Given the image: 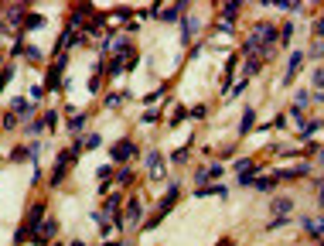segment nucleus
<instances>
[{
  "instance_id": "8fccbe9b",
  "label": "nucleus",
  "mask_w": 324,
  "mask_h": 246,
  "mask_svg": "<svg viewBox=\"0 0 324 246\" xmlns=\"http://www.w3.org/2000/svg\"><path fill=\"white\" fill-rule=\"evenodd\" d=\"M314 38H317V41H324V17H317V21H314Z\"/></svg>"
},
{
  "instance_id": "412c9836",
  "label": "nucleus",
  "mask_w": 324,
  "mask_h": 246,
  "mask_svg": "<svg viewBox=\"0 0 324 246\" xmlns=\"http://www.w3.org/2000/svg\"><path fill=\"white\" fill-rule=\"evenodd\" d=\"M86 123H89V116H86V113H72L68 130H72V134H82V130H86Z\"/></svg>"
},
{
  "instance_id": "a18cd8bd",
  "label": "nucleus",
  "mask_w": 324,
  "mask_h": 246,
  "mask_svg": "<svg viewBox=\"0 0 324 246\" xmlns=\"http://www.w3.org/2000/svg\"><path fill=\"white\" fill-rule=\"evenodd\" d=\"M242 55H256V41H253V34L242 41Z\"/></svg>"
},
{
  "instance_id": "9d476101",
  "label": "nucleus",
  "mask_w": 324,
  "mask_h": 246,
  "mask_svg": "<svg viewBox=\"0 0 324 246\" xmlns=\"http://www.w3.org/2000/svg\"><path fill=\"white\" fill-rule=\"evenodd\" d=\"M144 164H147V175H150V181H160L164 178V171H160V151H147V157H144Z\"/></svg>"
},
{
  "instance_id": "39448f33",
  "label": "nucleus",
  "mask_w": 324,
  "mask_h": 246,
  "mask_svg": "<svg viewBox=\"0 0 324 246\" xmlns=\"http://www.w3.org/2000/svg\"><path fill=\"white\" fill-rule=\"evenodd\" d=\"M55 236H58V219H51V215H48L45 223L38 226V233H34V239H31V243L45 246V243H51V239H55Z\"/></svg>"
},
{
  "instance_id": "f704fd0d",
  "label": "nucleus",
  "mask_w": 324,
  "mask_h": 246,
  "mask_svg": "<svg viewBox=\"0 0 324 246\" xmlns=\"http://www.w3.org/2000/svg\"><path fill=\"white\" fill-rule=\"evenodd\" d=\"M232 168H235V175H246V171H253V168H256V164H253L249 157H239V161H235Z\"/></svg>"
},
{
  "instance_id": "a878e982",
  "label": "nucleus",
  "mask_w": 324,
  "mask_h": 246,
  "mask_svg": "<svg viewBox=\"0 0 324 246\" xmlns=\"http://www.w3.org/2000/svg\"><path fill=\"white\" fill-rule=\"evenodd\" d=\"M256 171H259V168L246 171V175H239V178H235V185H239V188H253V185H256Z\"/></svg>"
},
{
  "instance_id": "c9c22d12",
  "label": "nucleus",
  "mask_w": 324,
  "mask_h": 246,
  "mask_svg": "<svg viewBox=\"0 0 324 246\" xmlns=\"http://www.w3.org/2000/svg\"><path fill=\"white\" fill-rule=\"evenodd\" d=\"M246 86H249V79H239L232 89H229V96H225V100H235V96H242V92H246Z\"/></svg>"
},
{
  "instance_id": "cd10ccee",
  "label": "nucleus",
  "mask_w": 324,
  "mask_h": 246,
  "mask_svg": "<svg viewBox=\"0 0 324 246\" xmlns=\"http://www.w3.org/2000/svg\"><path fill=\"white\" fill-rule=\"evenodd\" d=\"M102 24H106V14H99V11H92L89 24H86V31H92V34H96V31H99V28H102Z\"/></svg>"
},
{
  "instance_id": "20e7f679",
  "label": "nucleus",
  "mask_w": 324,
  "mask_h": 246,
  "mask_svg": "<svg viewBox=\"0 0 324 246\" xmlns=\"http://www.w3.org/2000/svg\"><path fill=\"white\" fill-rule=\"evenodd\" d=\"M311 175V164L307 161H301V164H293V168H287V171H273V181H297V178H307Z\"/></svg>"
},
{
  "instance_id": "f03ea898",
  "label": "nucleus",
  "mask_w": 324,
  "mask_h": 246,
  "mask_svg": "<svg viewBox=\"0 0 324 246\" xmlns=\"http://www.w3.org/2000/svg\"><path fill=\"white\" fill-rule=\"evenodd\" d=\"M65 68H68V58L62 55L55 62V65L48 68L45 72V82H41V86H45V92H55V89H62V79H65Z\"/></svg>"
},
{
  "instance_id": "37998d69",
  "label": "nucleus",
  "mask_w": 324,
  "mask_h": 246,
  "mask_svg": "<svg viewBox=\"0 0 324 246\" xmlns=\"http://www.w3.org/2000/svg\"><path fill=\"white\" fill-rule=\"evenodd\" d=\"M269 127H273V130H283V127H287V113H277V116L269 120Z\"/></svg>"
},
{
  "instance_id": "aec40b11",
  "label": "nucleus",
  "mask_w": 324,
  "mask_h": 246,
  "mask_svg": "<svg viewBox=\"0 0 324 246\" xmlns=\"http://www.w3.org/2000/svg\"><path fill=\"white\" fill-rule=\"evenodd\" d=\"M321 127H324V120H307V123L301 127V134H297V137H301V140H311V137L317 134Z\"/></svg>"
},
{
  "instance_id": "bf43d9fd",
  "label": "nucleus",
  "mask_w": 324,
  "mask_h": 246,
  "mask_svg": "<svg viewBox=\"0 0 324 246\" xmlns=\"http://www.w3.org/2000/svg\"><path fill=\"white\" fill-rule=\"evenodd\" d=\"M215 246H232V239H222V243H215Z\"/></svg>"
},
{
  "instance_id": "7ed1b4c3",
  "label": "nucleus",
  "mask_w": 324,
  "mask_h": 246,
  "mask_svg": "<svg viewBox=\"0 0 324 246\" xmlns=\"http://www.w3.org/2000/svg\"><path fill=\"white\" fill-rule=\"evenodd\" d=\"M133 154H137V144L130 137H123V140H116V144L110 147V161H116V164H126Z\"/></svg>"
},
{
  "instance_id": "052dcab7",
  "label": "nucleus",
  "mask_w": 324,
  "mask_h": 246,
  "mask_svg": "<svg viewBox=\"0 0 324 246\" xmlns=\"http://www.w3.org/2000/svg\"><path fill=\"white\" fill-rule=\"evenodd\" d=\"M321 164H324V147H321Z\"/></svg>"
},
{
  "instance_id": "58836bf2",
  "label": "nucleus",
  "mask_w": 324,
  "mask_h": 246,
  "mask_svg": "<svg viewBox=\"0 0 324 246\" xmlns=\"http://www.w3.org/2000/svg\"><path fill=\"white\" fill-rule=\"evenodd\" d=\"M99 144H102V137H99V134H89L86 140H82V147H86V151H96Z\"/></svg>"
},
{
  "instance_id": "a19ab883",
  "label": "nucleus",
  "mask_w": 324,
  "mask_h": 246,
  "mask_svg": "<svg viewBox=\"0 0 324 246\" xmlns=\"http://www.w3.org/2000/svg\"><path fill=\"white\" fill-rule=\"evenodd\" d=\"M120 185H133V168H120Z\"/></svg>"
},
{
  "instance_id": "c756f323",
  "label": "nucleus",
  "mask_w": 324,
  "mask_h": 246,
  "mask_svg": "<svg viewBox=\"0 0 324 246\" xmlns=\"http://www.w3.org/2000/svg\"><path fill=\"white\" fill-rule=\"evenodd\" d=\"M259 68H263V62H259V58H249V62H246V68H242V79L259 76Z\"/></svg>"
},
{
  "instance_id": "2f4dec72",
  "label": "nucleus",
  "mask_w": 324,
  "mask_h": 246,
  "mask_svg": "<svg viewBox=\"0 0 324 246\" xmlns=\"http://www.w3.org/2000/svg\"><path fill=\"white\" fill-rule=\"evenodd\" d=\"M311 82H314V92H324V65H317L311 72Z\"/></svg>"
},
{
  "instance_id": "6ab92c4d",
  "label": "nucleus",
  "mask_w": 324,
  "mask_h": 246,
  "mask_svg": "<svg viewBox=\"0 0 324 246\" xmlns=\"http://www.w3.org/2000/svg\"><path fill=\"white\" fill-rule=\"evenodd\" d=\"M293 205H297L293 199H273V202H269V209H273L277 215H290V212H293Z\"/></svg>"
},
{
  "instance_id": "c85d7f7f",
  "label": "nucleus",
  "mask_w": 324,
  "mask_h": 246,
  "mask_svg": "<svg viewBox=\"0 0 324 246\" xmlns=\"http://www.w3.org/2000/svg\"><path fill=\"white\" fill-rule=\"evenodd\" d=\"M0 127H4V134H11V130H17L21 123H17V113H4V120H0Z\"/></svg>"
},
{
  "instance_id": "e433bc0d",
  "label": "nucleus",
  "mask_w": 324,
  "mask_h": 246,
  "mask_svg": "<svg viewBox=\"0 0 324 246\" xmlns=\"http://www.w3.org/2000/svg\"><path fill=\"white\" fill-rule=\"evenodd\" d=\"M290 223H293L290 215H280V219H273V223L266 226V233H277V229H283V226H290Z\"/></svg>"
},
{
  "instance_id": "0eeeda50",
  "label": "nucleus",
  "mask_w": 324,
  "mask_h": 246,
  "mask_svg": "<svg viewBox=\"0 0 324 246\" xmlns=\"http://www.w3.org/2000/svg\"><path fill=\"white\" fill-rule=\"evenodd\" d=\"M181 11H188V4H171V7H154V14L160 17L164 24H174V21H181L184 14Z\"/></svg>"
},
{
  "instance_id": "ddd939ff",
  "label": "nucleus",
  "mask_w": 324,
  "mask_h": 246,
  "mask_svg": "<svg viewBox=\"0 0 324 246\" xmlns=\"http://www.w3.org/2000/svg\"><path fill=\"white\" fill-rule=\"evenodd\" d=\"M297 223H301V229H307L314 239H324V219H307V215H301Z\"/></svg>"
},
{
  "instance_id": "3c124183",
  "label": "nucleus",
  "mask_w": 324,
  "mask_h": 246,
  "mask_svg": "<svg viewBox=\"0 0 324 246\" xmlns=\"http://www.w3.org/2000/svg\"><path fill=\"white\" fill-rule=\"evenodd\" d=\"M157 120H160V110H147L144 113V123H157Z\"/></svg>"
},
{
  "instance_id": "de8ad7c7",
  "label": "nucleus",
  "mask_w": 324,
  "mask_h": 246,
  "mask_svg": "<svg viewBox=\"0 0 324 246\" xmlns=\"http://www.w3.org/2000/svg\"><path fill=\"white\" fill-rule=\"evenodd\" d=\"M41 96H45V86H31V92H28V100H31V103H38Z\"/></svg>"
},
{
  "instance_id": "680f3d73",
  "label": "nucleus",
  "mask_w": 324,
  "mask_h": 246,
  "mask_svg": "<svg viewBox=\"0 0 324 246\" xmlns=\"http://www.w3.org/2000/svg\"><path fill=\"white\" fill-rule=\"evenodd\" d=\"M0 14H4V7H0ZM0 21H4V17H0Z\"/></svg>"
},
{
  "instance_id": "393cba45",
  "label": "nucleus",
  "mask_w": 324,
  "mask_h": 246,
  "mask_svg": "<svg viewBox=\"0 0 324 246\" xmlns=\"http://www.w3.org/2000/svg\"><path fill=\"white\" fill-rule=\"evenodd\" d=\"M126 96H130V92H110V96L102 100V106H106V110H116V106H120V103H123Z\"/></svg>"
},
{
  "instance_id": "7c9ffc66",
  "label": "nucleus",
  "mask_w": 324,
  "mask_h": 246,
  "mask_svg": "<svg viewBox=\"0 0 324 246\" xmlns=\"http://www.w3.org/2000/svg\"><path fill=\"white\" fill-rule=\"evenodd\" d=\"M58 120H62V113H58V110H48L45 116H41V123H45V130H55V127H58Z\"/></svg>"
},
{
  "instance_id": "4be33fe9",
  "label": "nucleus",
  "mask_w": 324,
  "mask_h": 246,
  "mask_svg": "<svg viewBox=\"0 0 324 246\" xmlns=\"http://www.w3.org/2000/svg\"><path fill=\"white\" fill-rule=\"evenodd\" d=\"M293 45V21H287L280 28V48H290Z\"/></svg>"
},
{
  "instance_id": "72a5a7b5",
  "label": "nucleus",
  "mask_w": 324,
  "mask_h": 246,
  "mask_svg": "<svg viewBox=\"0 0 324 246\" xmlns=\"http://www.w3.org/2000/svg\"><path fill=\"white\" fill-rule=\"evenodd\" d=\"M188 151H191V144L178 147V151H174V154H171V161H174V164H188Z\"/></svg>"
},
{
  "instance_id": "dca6fc26",
  "label": "nucleus",
  "mask_w": 324,
  "mask_h": 246,
  "mask_svg": "<svg viewBox=\"0 0 324 246\" xmlns=\"http://www.w3.org/2000/svg\"><path fill=\"white\" fill-rule=\"evenodd\" d=\"M219 11H222V24H229V28H232V24H235V14L242 11V4H239V0H229V4H222Z\"/></svg>"
},
{
  "instance_id": "473e14b6",
  "label": "nucleus",
  "mask_w": 324,
  "mask_h": 246,
  "mask_svg": "<svg viewBox=\"0 0 324 246\" xmlns=\"http://www.w3.org/2000/svg\"><path fill=\"white\" fill-rule=\"evenodd\" d=\"M106 72H110V76H123V55H113Z\"/></svg>"
},
{
  "instance_id": "603ef678",
  "label": "nucleus",
  "mask_w": 324,
  "mask_h": 246,
  "mask_svg": "<svg viewBox=\"0 0 324 246\" xmlns=\"http://www.w3.org/2000/svg\"><path fill=\"white\" fill-rule=\"evenodd\" d=\"M14 161H28V147H14Z\"/></svg>"
},
{
  "instance_id": "4c0bfd02",
  "label": "nucleus",
  "mask_w": 324,
  "mask_h": 246,
  "mask_svg": "<svg viewBox=\"0 0 324 246\" xmlns=\"http://www.w3.org/2000/svg\"><path fill=\"white\" fill-rule=\"evenodd\" d=\"M11 79H14V65H4L0 68V92H4V86H7Z\"/></svg>"
},
{
  "instance_id": "c03bdc74",
  "label": "nucleus",
  "mask_w": 324,
  "mask_h": 246,
  "mask_svg": "<svg viewBox=\"0 0 324 246\" xmlns=\"http://www.w3.org/2000/svg\"><path fill=\"white\" fill-rule=\"evenodd\" d=\"M205 171H208V181H212V178H225V168H222V164H212V168H205Z\"/></svg>"
},
{
  "instance_id": "4468645a",
  "label": "nucleus",
  "mask_w": 324,
  "mask_h": 246,
  "mask_svg": "<svg viewBox=\"0 0 324 246\" xmlns=\"http://www.w3.org/2000/svg\"><path fill=\"white\" fill-rule=\"evenodd\" d=\"M140 219H144V202L130 199V202H126V226H137Z\"/></svg>"
},
{
  "instance_id": "f3484780",
  "label": "nucleus",
  "mask_w": 324,
  "mask_h": 246,
  "mask_svg": "<svg viewBox=\"0 0 324 246\" xmlns=\"http://www.w3.org/2000/svg\"><path fill=\"white\" fill-rule=\"evenodd\" d=\"M253 127H256V110H253V106H246V113H242V120H239V137L253 134Z\"/></svg>"
},
{
  "instance_id": "1a4fd4ad",
  "label": "nucleus",
  "mask_w": 324,
  "mask_h": 246,
  "mask_svg": "<svg viewBox=\"0 0 324 246\" xmlns=\"http://www.w3.org/2000/svg\"><path fill=\"white\" fill-rule=\"evenodd\" d=\"M304 52H297V48H293L290 52V62H287V72H283V86H290L293 79H297V72H301V65H304Z\"/></svg>"
},
{
  "instance_id": "4d7b16f0",
  "label": "nucleus",
  "mask_w": 324,
  "mask_h": 246,
  "mask_svg": "<svg viewBox=\"0 0 324 246\" xmlns=\"http://www.w3.org/2000/svg\"><path fill=\"white\" fill-rule=\"evenodd\" d=\"M314 103H317V106H324V92H314Z\"/></svg>"
},
{
  "instance_id": "49530a36",
  "label": "nucleus",
  "mask_w": 324,
  "mask_h": 246,
  "mask_svg": "<svg viewBox=\"0 0 324 246\" xmlns=\"http://www.w3.org/2000/svg\"><path fill=\"white\" fill-rule=\"evenodd\" d=\"M311 58H324V41H317V38H314V45H311Z\"/></svg>"
},
{
  "instance_id": "9b49d317",
  "label": "nucleus",
  "mask_w": 324,
  "mask_h": 246,
  "mask_svg": "<svg viewBox=\"0 0 324 246\" xmlns=\"http://www.w3.org/2000/svg\"><path fill=\"white\" fill-rule=\"evenodd\" d=\"M11 113L24 116V123H28V120H31V113H34V103L28 100V96H14V100H11Z\"/></svg>"
},
{
  "instance_id": "6e6552de",
  "label": "nucleus",
  "mask_w": 324,
  "mask_h": 246,
  "mask_svg": "<svg viewBox=\"0 0 324 246\" xmlns=\"http://www.w3.org/2000/svg\"><path fill=\"white\" fill-rule=\"evenodd\" d=\"M28 7L24 4H14V7H7V17H4V24L7 28H17V31H24V21H28Z\"/></svg>"
},
{
  "instance_id": "e2e57ef3",
  "label": "nucleus",
  "mask_w": 324,
  "mask_h": 246,
  "mask_svg": "<svg viewBox=\"0 0 324 246\" xmlns=\"http://www.w3.org/2000/svg\"><path fill=\"white\" fill-rule=\"evenodd\" d=\"M0 58H4V55H0Z\"/></svg>"
},
{
  "instance_id": "2eb2a0df",
  "label": "nucleus",
  "mask_w": 324,
  "mask_h": 246,
  "mask_svg": "<svg viewBox=\"0 0 324 246\" xmlns=\"http://www.w3.org/2000/svg\"><path fill=\"white\" fill-rule=\"evenodd\" d=\"M45 223V202H34L31 205V215H28V219H24V226H31L34 233H38V226Z\"/></svg>"
},
{
  "instance_id": "6e6d98bb",
  "label": "nucleus",
  "mask_w": 324,
  "mask_h": 246,
  "mask_svg": "<svg viewBox=\"0 0 324 246\" xmlns=\"http://www.w3.org/2000/svg\"><path fill=\"white\" fill-rule=\"evenodd\" d=\"M160 96H164V89H157V92H150V96H144V103H157Z\"/></svg>"
},
{
  "instance_id": "79ce46f5",
  "label": "nucleus",
  "mask_w": 324,
  "mask_h": 246,
  "mask_svg": "<svg viewBox=\"0 0 324 246\" xmlns=\"http://www.w3.org/2000/svg\"><path fill=\"white\" fill-rule=\"evenodd\" d=\"M96 178H99V185H102V181H110L113 178V164H102V168L96 171Z\"/></svg>"
},
{
  "instance_id": "864d4df0",
  "label": "nucleus",
  "mask_w": 324,
  "mask_h": 246,
  "mask_svg": "<svg viewBox=\"0 0 324 246\" xmlns=\"http://www.w3.org/2000/svg\"><path fill=\"white\" fill-rule=\"evenodd\" d=\"M41 130H45V123H41V120H34V123H28V134H41Z\"/></svg>"
},
{
  "instance_id": "5fc2aeb1",
  "label": "nucleus",
  "mask_w": 324,
  "mask_h": 246,
  "mask_svg": "<svg viewBox=\"0 0 324 246\" xmlns=\"http://www.w3.org/2000/svg\"><path fill=\"white\" fill-rule=\"evenodd\" d=\"M24 55L31 58V62H38V58H41V52H38V48H31V45H28V48H24Z\"/></svg>"
},
{
  "instance_id": "09e8293b",
  "label": "nucleus",
  "mask_w": 324,
  "mask_h": 246,
  "mask_svg": "<svg viewBox=\"0 0 324 246\" xmlns=\"http://www.w3.org/2000/svg\"><path fill=\"white\" fill-rule=\"evenodd\" d=\"M184 116H188L184 110H174V116H171V123H168V127H181V123H184Z\"/></svg>"
},
{
  "instance_id": "b1692460",
  "label": "nucleus",
  "mask_w": 324,
  "mask_h": 246,
  "mask_svg": "<svg viewBox=\"0 0 324 246\" xmlns=\"http://www.w3.org/2000/svg\"><path fill=\"white\" fill-rule=\"evenodd\" d=\"M253 188L266 195V191H273V188H277V181H273V175H263V178H256V185H253Z\"/></svg>"
},
{
  "instance_id": "f257e3e1",
  "label": "nucleus",
  "mask_w": 324,
  "mask_h": 246,
  "mask_svg": "<svg viewBox=\"0 0 324 246\" xmlns=\"http://www.w3.org/2000/svg\"><path fill=\"white\" fill-rule=\"evenodd\" d=\"M253 41H256V55H259V62H263V58H269L273 52H277L280 28L273 21H259L256 28H253Z\"/></svg>"
},
{
  "instance_id": "5701e85b",
  "label": "nucleus",
  "mask_w": 324,
  "mask_h": 246,
  "mask_svg": "<svg viewBox=\"0 0 324 246\" xmlns=\"http://www.w3.org/2000/svg\"><path fill=\"white\" fill-rule=\"evenodd\" d=\"M38 28H45V14H28V21H24V31H38Z\"/></svg>"
},
{
  "instance_id": "f8f14e48",
  "label": "nucleus",
  "mask_w": 324,
  "mask_h": 246,
  "mask_svg": "<svg viewBox=\"0 0 324 246\" xmlns=\"http://www.w3.org/2000/svg\"><path fill=\"white\" fill-rule=\"evenodd\" d=\"M195 195H198V199H229V188H225V185H201L198 191H195Z\"/></svg>"
},
{
  "instance_id": "13d9d810",
  "label": "nucleus",
  "mask_w": 324,
  "mask_h": 246,
  "mask_svg": "<svg viewBox=\"0 0 324 246\" xmlns=\"http://www.w3.org/2000/svg\"><path fill=\"white\" fill-rule=\"evenodd\" d=\"M106 246H133V243H110V239H106Z\"/></svg>"
},
{
  "instance_id": "bb28decb",
  "label": "nucleus",
  "mask_w": 324,
  "mask_h": 246,
  "mask_svg": "<svg viewBox=\"0 0 324 246\" xmlns=\"http://www.w3.org/2000/svg\"><path fill=\"white\" fill-rule=\"evenodd\" d=\"M307 103H311V92H307V89H297V92H293V106H297V110H307Z\"/></svg>"
},
{
  "instance_id": "ea45409f",
  "label": "nucleus",
  "mask_w": 324,
  "mask_h": 246,
  "mask_svg": "<svg viewBox=\"0 0 324 246\" xmlns=\"http://www.w3.org/2000/svg\"><path fill=\"white\" fill-rule=\"evenodd\" d=\"M11 55H14V58H21V55H24V38H21V34L14 38V45H11Z\"/></svg>"
},
{
  "instance_id": "a211bd4d",
  "label": "nucleus",
  "mask_w": 324,
  "mask_h": 246,
  "mask_svg": "<svg viewBox=\"0 0 324 246\" xmlns=\"http://www.w3.org/2000/svg\"><path fill=\"white\" fill-rule=\"evenodd\" d=\"M195 28H198V21L184 14V17H181V45H191V31H195Z\"/></svg>"
},
{
  "instance_id": "423d86ee",
  "label": "nucleus",
  "mask_w": 324,
  "mask_h": 246,
  "mask_svg": "<svg viewBox=\"0 0 324 246\" xmlns=\"http://www.w3.org/2000/svg\"><path fill=\"white\" fill-rule=\"evenodd\" d=\"M178 191H181V185H178V181H168V195L157 202V215H160V219H164V215H168L171 209H174V202H178Z\"/></svg>"
}]
</instances>
